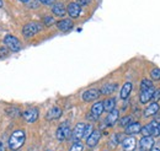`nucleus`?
Returning <instances> with one entry per match:
<instances>
[{
  "label": "nucleus",
  "instance_id": "obj_1",
  "mask_svg": "<svg viewBox=\"0 0 160 151\" xmlns=\"http://www.w3.org/2000/svg\"><path fill=\"white\" fill-rule=\"evenodd\" d=\"M25 140H26V134L25 130H15L10 135V139H9V149L12 151L19 150L20 148H22V145L25 144Z\"/></svg>",
  "mask_w": 160,
  "mask_h": 151
},
{
  "label": "nucleus",
  "instance_id": "obj_2",
  "mask_svg": "<svg viewBox=\"0 0 160 151\" xmlns=\"http://www.w3.org/2000/svg\"><path fill=\"white\" fill-rule=\"evenodd\" d=\"M42 30V25L38 22H30V23H26L22 28V35L26 38H31L33 37L35 35H37Z\"/></svg>",
  "mask_w": 160,
  "mask_h": 151
},
{
  "label": "nucleus",
  "instance_id": "obj_3",
  "mask_svg": "<svg viewBox=\"0 0 160 151\" xmlns=\"http://www.w3.org/2000/svg\"><path fill=\"white\" fill-rule=\"evenodd\" d=\"M4 43H5V47L8 49H10L11 52L16 53L21 49V43L19 41V38L12 36V35H6L4 38Z\"/></svg>",
  "mask_w": 160,
  "mask_h": 151
},
{
  "label": "nucleus",
  "instance_id": "obj_4",
  "mask_svg": "<svg viewBox=\"0 0 160 151\" xmlns=\"http://www.w3.org/2000/svg\"><path fill=\"white\" fill-rule=\"evenodd\" d=\"M72 134V130H70V127H69V123L68 122H64L62 123L58 129H57V133H56V136L59 141H64L65 139H68Z\"/></svg>",
  "mask_w": 160,
  "mask_h": 151
},
{
  "label": "nucleus",
  "instance_id": "obj_5",
  "mask_svg": "<svg viewBox=\"0 0 160 151\" xmlns=\"http://www.w3.org/2000/svg\"><path fill=\"white\" fill-rule=\"evenodd\" d=\"M140 133L143 134V136H158L159 135V127L157 122H152L144 127H142Z\"/></svg>",
  "mask_w": 160,
  "mask_h": 151
},
{
  "label": "nucleus",
  "instance_id": "obj_6",
  "mask_svg": "<svg viewBox=\"0 0 160 151\" xmlns=\"http://www.w3.org/2000/svg\"><path fill=\"white\" fill-rule=\"evenodd\" d=\"M22 117L27 123H35L38 119V110L37 108H28L22 112Z\"/></svg>",
  "mask_w": 160,
  "mask_h": 151
},
{
  "label": "nucleus",
  "instance_id": "obj_7",
  "mask_svg": "<svg viewBox=\"0 0 160 151\" xmlns=\"http://www.w3.org/2000/svg\"><path fill=\"white\" fill-rule=\"evenodd\" d=\"M85 125H86V124H84V123H78V124L75 125V128L73 129V132H72V139H73L74 143H78L80 139L84 138Z\"/></svg>",
  "mask_w": 160,
  "mask_h": 151
},
{
  "label": "nucleus",
  "instance_id": "obj_8",
  "mask_svg": "<svg viewBox=\"0 0 160 151\" xmlns=\"http://www.w3.org/2000/svg\"><path fill=\"white\" fill-rule=\"evenodd\" d=\"M154 145V138L153 136H143L139 140V146L142 151H150Z\"/></svg>",
  "mask_w": 160,
  "mask_h": 151
},
{
  "label": "nucleus",
  "instance_id": "obj_9",
  "mask_svg": "<svg viewBox=\"0 0 160 151\" xmlns=\"http://www.w3.org/2000/svg\"><path fill=\"white\" fill-rule=\"evenodd\" d=\"M136 145H137V140L133 136H127L122 141V148L124 151H134Z\"/></svg>",
  "mask_w": 160,
  "mask_h": 151
},
{
  "label": "nucleus",
  "instance_id": "obj_10",
  "mask_svg": "<svg viewBox=\"0 0 160 151\" xmlns=\"http://www.w3.org/2000/svg\"><path fill=\"white\" fill-rule=\"evenodd\" d=\"M99 96H100V91H99V90H96V89H91V90L85 91L81 97H82V100H84L85 102H91V101L98 100Z\"/></svg>",
  "mask_w": 160,
  "mask_h": 151
},
{
  "label": "nucleus",
  "instance_id": "obj_11",
  "mask_svg": "<svg viewBox=\"0 0 160 151\" xmlns=\"http://www.w3.org/2000/svg\"><path fill=\"white\" fill-rule=\"evenodd\" d=\"M80 11H81V7H80L79 4H77V2H70V4L68 5V7H67L68 15H69L70 17H73V19L79 17Z\"/></svg>",
  "mask_w": 160,
  "mask_h": 151
},
{
  "label": "nucleus",
  "instance_id": "obj_12",
  "mask_svg": "<svg viewBox=\"0 0 160 151\" xmlns=\"http://www.w3.org/2000/svg\"><path fill=\"white\" fill-rule=\"evenodd\" d=\"M100 138H101V133L99 132V130H94V132L86 138V144H88V146H90V148L96 146V144L100 141Z\"/></svg>",
  "mask_w": 160,
  "mask_h": 151
},
{
  "label": "nucleus",
  "instance_id": "obj_13",
  "mask_svg": "<svg viewBox=\"0 0 160 151\" xmlns=\"http://www.w3.org/2000/svg\"><path fill=\"white\" fill-rule=\"evenodd\" d=\"M154 87H152V89H147V90H142V92L139 95V101L140 103H143V105H145L147 102H149L152 98H153V94H154Z\"/></svg>",
  "mask_w": 160,
  "mask_h": 151
},
{
  "label": "nucleus",
  "instance_id": "obj_14",
  "mask_svg": "<svg viewBox=\"0 0 160 151\" xmlns=\"http://www.w3.org/2000/svg\"><path fill=\"white\" fill-rule=\"evenodd\" d=\"M103 112V102H96L91 107V115L92 119H98Z\"/></svg>",
  "mask_w": 160,
  "mask_h": 151
},
{
  "label": "nucleus",
  "instance_id": "obj_15",
  "mask_svg": "<svg viewBox=\"0 0 160 151\" xmlns=\"http://www.w3.org/2000/svg\"><path fill=\"white\" fill-rule=\"evenodd\" d=\"M142 130V125L139 122H133L129 125L126 127V134L127 135H133V134H138Z\"/></svg>",
  "mask_w": 160,
  "mask_h": 151
},
{
  "label": "nucleus",
  "instance_id": "obj_16",
  "mask_svg": "<svg viewBox=\"0 0 160 151\" xmlns=\"http://www.w3.org/2000/svg\"><path fill=\"white\" fill-rule=\"evenodd\" d=\"M118 117H120V112L117 110H112L111 112H108V115L106 118V124L112 127L116 124V122L118 120Z\"/></svg>",
  "mask_w": 160,
  "mask_h": 151
},
{
  "label": "nucleus",
  "instance_id": "obj_17",
  "mask_svg": "<svg viewBox=\"0 0 160 151\" xmlns=\"http://www.w3.org/2000/svg\"><path fill=\"white\" fill-rule=\"evenodd\" d=\"M57 27L59 28L60 31H63V32H67V31H69L72 27H73V21L69 19H63L58 21L57 22Z\"/></svg>",
  "mask_w": 160,
  "mask_h": 151
},
{
  "label": "nucleus",
  "instance_id": "obj_18",
  "mask_svg": "<svg viewBox=\"0 0 160 151\" xmlns=\"http://www.w3.org/2000/svg\"><path fill=\"white\" fill-rule=\"evenodd\" d=\"M116 89H117V84H115V82H107V84H105V85L101 87L100 94L111 95L112 92L116 91Z\"/></svg>",
  "mask_w": 160,
  "mask_h": 151
},
{
  "label": "nucleus",
  "instance_id": "obj_19",
  "mask_svg": "<svg viewBox=\"0 0 160 151\" xmlns=\"http://www.w3.org/2000/svg\"><path fill=\"white\" fill-rule=\"evenodd\" d=\"M159 112V105L158 102H153L150 106H148L144 111V117H152V115H155V114Z\"/></svg>",
  "mask_w": 160,
  "mask_h": 151
},
{
  "label": "nucleus",
  "instance_id": "obj_20",
  "mask_svg": "<svg viewBox=\"0 0 160 151\" xmlns=\"http://www.w3.org/2000/svg\"><path fill=\"white\" fill-rule=\"evenodd\" d=\"M52 12H53L56 16H64V15L67 14V9H65V6H64L62 2H57V4L53 5Z\"/></svg>",
  "mask_w": 160,
  "mask_h": 151
},
{
  "label": "nucleus",
  "instance_id": "obj_21",
  "mask_svg": "<svg viewBox=\"0 0 160 151\" xmlns=\"http://www.w3.org/2000/svg\"><path fill=\"white\" fill-rule=\"evenodd\" d=\"M60 115H62V110L59 107H53L47 112V119L48 120H54V119H58Z\"/></svg>",
  "mask_w": 160,
  "mask_h": 151
},
{
  "label": "nucleus",
  "instance_id": "obj_22",
  "mask_svg": "<svg viewBox=\"0 0 160 151\" xmlns=\"http://www.w3.org/2000/svg\"><path fill=\"white\" fill-rule=\"evenodd\" d=\"M131 91H132V82H126V84L122 86V90H121V94H120L121 98H122V100L128 98Z\"/></svg>",
  "mask_w": 160,
  "mask_h": 151
},
{
  "label": "nucleus",
  "instance_id": "obj_23",
  "mask_svg": "<svg viewBox=\"0 0 160 151\" xmlns=\"http://www.w3.org/2000/svg\"><path fill=\"white\" fill-rule=\"evenodd\" d=\"M102 102H103V111L111 112L112 110H115V106H116V100L115 98H107Z\"/></svg>",
  "mask_w": 160,
  "mask_h": 151
},
{
  "label": "nucleus",
  "instance_id": "obj_24",
  "mask_svg": "<svg viewBox=\"0 0 160 151\" xmlns=\"http://www.w3.org/2000/svg\"><path fill=\"white\" fill-rule=\"evenodd\" d=\"M131 123H133V118H132L131 115H126V117H123L120 120L121 127H127V125H129Z\"/></svg>",
  "mask_w": 160,
  "mask_h": 151
},
{
  "label": "nucleus",
  "instance_id": "obj_25",
  "mask_svg": "<svg viewBox=\"0 0 160 151\" xmlns=\"http://www.w3.org/2000/svg\"><path fill=\"white\" fill-rule=\"evenodd\" d=\"M153 87V82L148 79H144L142 82H140V89L142 90H147V89H152Z\"/></svg>",
  "mask_w": 160,
  "mask_h": 151
},
{
  "label": "nucleus",
  "instance_id": "obj_26",
  "mask_svg": "<svg viewBox=\"0 0 160 151\" xmlns=\"http://www.w3.org/2000/svg\"><path fill=\"white\" fill-rule=\"evenodd\" d=\"M150 75H152V79L155 80V81L160 80V69H158V68L153 69V70L150 71Z\"/></svg>",
  "mask_w": 160,
  "mask_h": 151
},
{
  "label": "nucleus",
  "instance_id": "obj_27",
  "mask_svg": "<svg viewBox=\"0 0 160 151\" xmlns=\"http://www.w3.org/2000/svg\"><path fill=\"white\" fill-rule=\"evenodd\" d=\"M92 132H94L92 125H91V124H86V125H85V130H84V138H88Z\"/></svg>",
  "mask_w": 160,
  "mask_h": 151
},
{
  "label": "nucleus",
  "instance_id": "obj_28",
  "mask_svg": "<svg viewBox=\"0 0 160 151\" xmlns=\"http://www.w3.org/2000/svg\"><path fill=\"white\" fill-rule=\"evenodd\" d=\"M82 149H84L82 144L78 141V143H74V144H73V146L70 148V150L69 151H82Z\"/></svg>",
  "mask_w": 160,
  "mask_h": 151
},
{
  "label": "nucleus",
  "instance_id": "obj_29",
  "mask_svg": "<svg viewBox=\"0 0 160 151\" xmlns=\"http://www.w3.org/2000/svg\"><path fill=\"white\" fill-rule=\"evenodd\" d=\"M8 114L11 115V117H18V115H20L21 113L19 108H9V110H8Z\"/></svg>",
  "mask_w": 160,
  "mask_h": 151
},
{
  "label": "nucleus",
  "instance_id": "obj_30",
  "mask_svg": "<svg viewBox=\"0 0 160 151\" xmlns=\"http://www.w3.org/2000/svg\"><path fill=\"white\" fill-rule=\"evenodd\" d=\"M43 23H44L46 26H51V25L56 23V21H54L53 17H51V16H46V17L43 19Z\"/></svg>",
  "mask_w": 160,
  "mask_h": 151
},
{
  "label": "nucleus",
  "instance_id": "obj_31",
  "mask_svg": "<svg viewBox=\"0 0 160 151\" xmlns=\"http://www.w3.org/2000/svg\"><path fill=\"white\" fill-rule=\"evenodd\" d=\"M8 54H9L8 48H6V47H1V48H0V59L6 58V57H8Z\"/></svg>",
  "mask_w": 160,
  "mask_h": 151
},
{
  "label": "nucleus",
  "instance_id": "obj_32",
  "mask_svg": "<svg viewBox=\"0 0 160 151\" xmlns=\"http://www.w3.org/2000/svg\"><path fill=\"white\" fill-rule=\"evenodd\" d=\"M154 102H158L160 100V89H158V90H155L154 91V94H153V98H152Z\"/></svg>",
  "mask_w": 160,
  "mask_h": 151
},
{
  "label": "nucleus",
  "instance_id": "obj_33",
  "mask_svg": "<svg viewBox=\"0 0 160 151\" xmlns=\"http://www.w3.org/2000/svg\"><path fill=\"white\" fill-rule=\"evenodd\" d=\"M75 2L79 4L80 6H84V5H89V4L91 2V0H77Z\"/></svg>",
  "mask_w": 160,
  "mask_h": 151
},
{
  "label": "nucleus",
  "instance_id": "obj_34",
  "mask_svg": "<svg viewBox=\"0 0 160 151\" xmlns=\"http://www.w3.org/2000/svg\"><path fill=\"white\" fill-rule=\"evenodd\" d=\"M40 2H42L43 5H51V4H53L56 0H38Z\"/></svg>",
  "mask_w": 160,
  "mask_h": 151
},
{
  "label": "nucleus",
  "instance_id": "obj_35",
  "mask_svg": "<svg viewBox=\"0 0 160 151\" xmlns=\"http://www.w3.org/2000/svg\"><path fill=\"white\" fill-rule=\"evenodd\" d=\"M0 151H5V146H4L1 143H0Z\"/></svg>",
  "mask_w": 160,
  "mask_h": 151
},
{
  "label": "nucleus",
  "instance_id": "obj_36",
  "mask_svg": "<svg viewBox=\"0 0 160 151\" xmlns=\"http://www.w3.org/2000/svg\"><path fill=\"white\" fill-rule=\"evenodd\" d=\"M150 151H160V149H159V148H153Z\"/></svg>",
  "mask_w": 160,
  "mask_h": 151
},
{
  "label": "nucleus",
  "instance_id": "obj_37",
  "mask_svg": "<svg viewBox=\"0 0 160 151\" xmlns=\"http://www.w3.org/2000/svg\"><path fill=\"white\" fill-rule=\"evenodd\" d=\"M21 2H23V4H26V2H28V1H30V0H20Z\"/></svg>",
  "mask_w": 160,
  "mask_h": 151
},
{
  "label": "nucleus",
  "instance_id": "obj_38",
  "mask_svg": "<svg viewBox=\"0 0 160 151\" xmlns=\"http://www.w3.org/2000/svg\"><path fill=\"white\" fill-rule=\"evenodd\" d=\"M158 127H159V135H160V122L158 123Z\"/></svg>",
  "mask_w": 160,
  "mask_h": 151
},
{
  "label": "nucleus",
  "instance_id": "obj_39",
  "mask_svg": "<svg viewBox=\"0 0 160 151\" xmlns=\"http://www.w3.org/2000/svg\"><path fill=\"white\" fill-rule=\"evenodd\" d=\"M2 6V0H0V7Z\"/></svg>",
  "mask_w": 160,
  "mask_h": 151
},
{
  "label": "nucleus",
  "instance_id": "obj_40",
  "mask_svg": "<svg viewBox=\"0 0 160 151\" xmlns=\"http://www.w3.org/2000/svg\"><path fill=\"white\" fill-rule=\"evenodd\" d=\"M47 151H52V150H47Z\"/></svg>",
  "mask_w": 160,
  "mask_h": 151
}]
</instances>
